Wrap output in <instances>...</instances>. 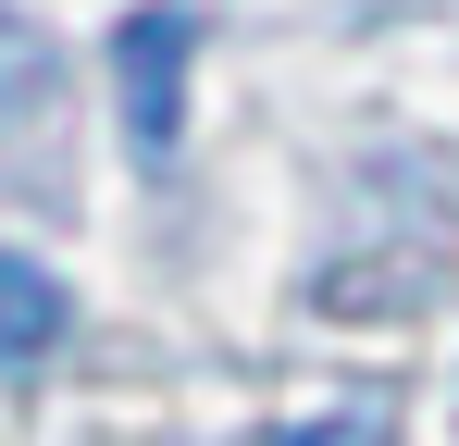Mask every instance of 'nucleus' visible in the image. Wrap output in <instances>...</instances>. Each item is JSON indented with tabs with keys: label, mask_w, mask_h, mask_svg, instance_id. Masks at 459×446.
I'll return each mask as SVG.
<instances>
[{
	"label": "nucleus",
	"mask_w": 459,
	"mask_h": 446,
	"mask_svg": "<svg viewBox=\"0 0 459 446\" xmlns=\"http://www.w3.org/2000/svg\"><path fill=\"white\" fill-rule=\"evenodd\" d=\"M385 434H397V409H385V397H348V409H323L299 434H248V446H385Z\"/></svg>",
	"instance_id": "3"
},
{
	"label": "nucleus",
	"mask_w": 459,
	"mask_h": 446,
	"mask_svg": "<svg viewBox=\"0 0 459 446\" xmlns=\"http://www.w3.org/2000/svg\"><path fill=\"white\" fill-rule=\"evenodd\" d=\"M186 74H199V13H186V0H137V13L112 25V87H125L137 174H161L174 137H186Z\"/></svg>",
	"instance_id": "1"
},
{
	"label": "nucleus",
	"mask_w": 459,
	"mask_h": 446,
	"mask_svg": "<svg viewBox=\"0 0 459 446\" xmlns=\"http://www.w3.org/2000/svg\"><path fill=\"white\" fill-rule=\"evenodd\" d=\"M63 335H75V297H63V273H38L25 248H0V372H38Z\"/></svg>",
	"instance_id": "2"
},
{
	"label": "nucleus",
	"mask_w": 459,
	"mask_h": 446,
	"mask_svg": "<svg viewBox=\"0 0 459 446\" xmlns=\"http://www.w3.org/2000/svg\"><path fill=\"white\" fill-rule=\"evenodd\" d=\"M38 63H50V50H38V25H25V13H0V99H25Z\"/></svg>",
	"instance_id": "4"
}]
</instances>
